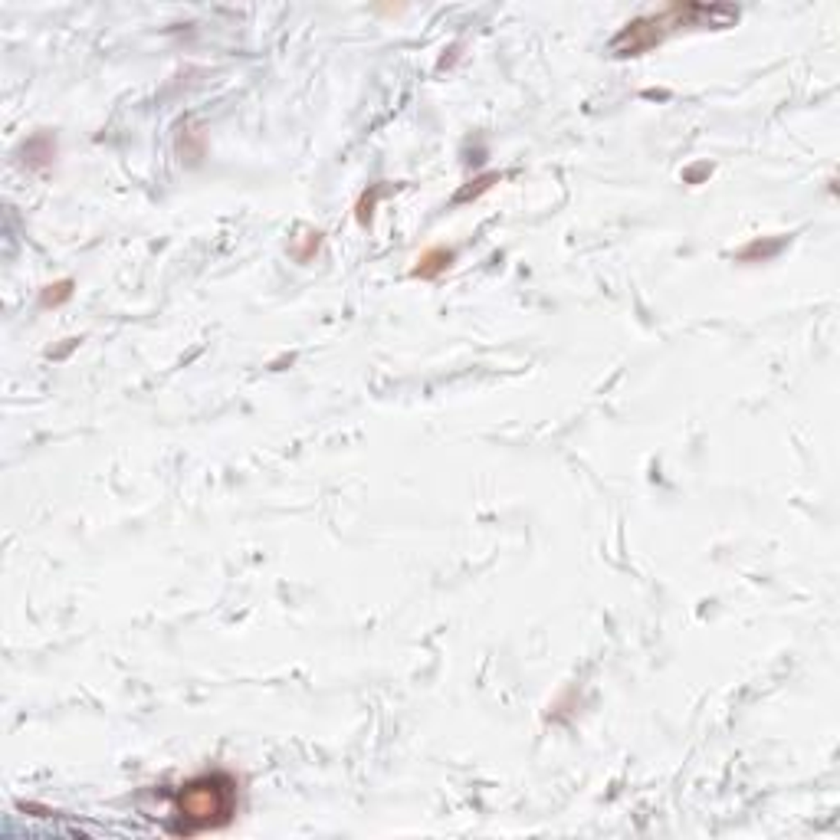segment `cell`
Returning <instances> with one entry per match:
<instances>
[{
	"label": "cell",
	"instance_id": "obj_1",
	"mask_svg": "<svg viewBox=\"0 0 840 840\" xmlns=\"http://www.w3.org/2000/svg\"><path fill=\"white\" fill-rule=\"evenodd\" d=\"M237 778L230 772H204L184 782L174 792V834L194 837L204 831H220L237 818Z\"/></svg>",
	"mask_w": 840,
	"mask_h": 840
},
{
	"label": "cell",
	"instance_id": "obj_3",
	"mask_svg": "<svg viewBox=\"0 0 840 840\" xmlns=\"http://www.w3.org/2000/svg\"><path fill=\"white\" fill-rule=\"evenodd\" d=\"M450 263H453V249L430 247V249H424V253H420L417 267L411 269V276L414 279H437V276H443V273H447Z\"/></svg>",
	"mask_w": 840,
	"mask_h": 840
},
{
	"label": "cell",
	"instance_id": "obj_4",
	"mask_svg": "<svg viewBox=\"0 0 840 840\" xmlns=\"http://www.w3.org/2000/svg\"><path fill=\"white\" fill-rule=\"evenodd\" d=\"M73 296V279H63V283H53V286H43V293H39V306L43 309H57L63 306L66 299Z\"/></svg>",
	"mask_w": 840,
	"mask_h": 840
},
{
	"label": "cell",
	"instance_id": "obj_5",
	"mask_svg": "<svg viewBox=\"0 0 840 840\" xmlns=\"http://www.w3.org/2000/svg\"><path fill=\"white\" fill-rule=\"evenodd\" d=\"M381 197V188H372V194H364L362 201H358V223L362 227H368L372 223V214H374V201Z\"/></svg>",
	"mask_w": 840,
	"mask_h": 840
},
{
	"label": "cell",
	"instance_id": "obj_2",
	"mask_svg": "<svg viewBox=\"0 0 840 840\" xmlns=\"http://www.w3.org/2000/svg\"><path fill=\"white\" fill-rule=\"evenodd\" d=\"M713 10L709 7H667L663 13H653V17L634 20L621 30V37L614 39L611 49L621 53V57H634V53H643V49L657 47L660 39L667 37V27H696V17H709Z\"/></svg>",
	"mask_w": 840,
	"mask_h": 840
}]
</instances>
